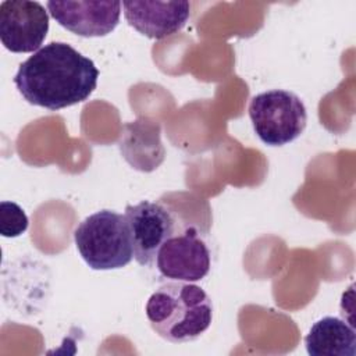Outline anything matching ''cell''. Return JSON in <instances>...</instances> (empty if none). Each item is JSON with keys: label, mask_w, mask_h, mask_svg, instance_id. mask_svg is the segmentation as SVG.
<instances>
[{"label": "cell", "mask_w": 356, "mask_h": 356, "mask_svg": "<svg viewBox=\"0 0 356 356\" xmlns=\"http://www.w3.org/2000/svg\"><path fill=\"white\" fill-rule=\"evenodd\" d=\"M305 345L312 356H355L356 332L346 321L327 316L312 325Z\"/></svg>", "instance_id": "cell-10"}, {"label": "cell", "mask_w": 356, "mask_h": 356, "mask_svg": "<svg viewBox=\"0 0 356 356\" xmlns=\"http://www.w3.org/2000/svg\"><path fill=\"white\" fill-rule=\"evenodd\" d=\"M153 331L172 343L197 339L213 320V305L203 288L184 281L165 282L146 302Z\"/></svg>", "instance_id": "cell-2"}, {"label": "cell", "mask_w": 356, "mask_h": 356, "mask_svg": "<svg viewBox=\"0 0 356 356\" xmlns=\"http://www.w3.org/2000/svg\"><path fill=\"white\" fill-rule=\"evenodd\" d=\"M28 224V217L21 206L8 200L0 203V234L4 238L19 236L26 231Z\"/></svg>", "instance_id": "cell-11"}, {"label": "cell", "mask_w": 356, "mask_h": 356, "mask_svg": "<svg viewBox=\"0 0 356 356\" xmlns=\"http://www.w3.org/2000/svg\"><path fill=\"white\" fill-rule=\"evenodd\" d=\"M74 241L81 257L93 270L122 268L134 257L127 218L114 210L88 216L75 228Z\"/></svg>", "instance_id": "cell-3"}, {"label": "cell", "mask_w": 356, "mask_h": 356, "mask_svg": "<svg viewBox=\"0 0 356 356\" xmlns=\"http://www.w3.org/2000/svg\"><path fill=\"white\" fill-rule=\"evenodd\" d=\"M249 117L259 139L268 146L286 145L302 135L307 111L302 99L284 89H271L252 97Z\"/></svg>", "instance_id": "cell-4"}, {"label": "cell", "mask_w": 356, "mask_h": 356, "mask_svg": "<svg viewBox=\"0 0 356 356\" xmlns=\"http://www.w3.org/2000/svg\"><path fill=\"white\" fill-rule=\"evenodd\" d=\"M49 32V13L39 1L6 0L0 4V40L13 53H35Z\"/></svg>", "instance_id": "cell-7"}, {"label": "cell", "mask_w": 356, "mask_h": 356, "mask_svg": "<svg viewBox=\"0 0 356 356\" xmlns=\"http://www.w3.org/2000/svg\"><path fill=\"white\" fill-rule=\"evenodd\" d=\"M120 1H47L50 15L67 31L83 36H106L115 29L121 15Z\"/></svg>", "instance_id": "cell-8"}, {"label": "cell", "mask_w": 356, "mask_h": 356, "mask_svg": "<svg viewBox=\"0 0 356 356\" xmlns=\"http://www.w3.org/2000/svg\"><path fill=\"white\" fill-rule=\"evenodd\" d=\"M97 78L89 57L68 43L50 42L19 65L13 81L28 103L56 111L86 100Z\"/></svg>", "instance_id": "cell-1"}, {"label": "cell", "mask_w": 356, "mask_h": 356, "mask_svg": "<svg viewBox=\"0 0 356 356\" xmlns=\"http://www.w3.org/2000/svg\"><path fill=\"white\" fill-rule=\"evenodd\" d=\"M124 15L139 33L164 39L181 31L189 15L188 1H124Z\"/></svg>", "instance_id": "cell-9"}, {"label": "cell", "mask_w": 356, "mask_h": 356, "mask_svg": "<svg viewBox=\"0 0 356 356\" xmlns=\"http://www.w3.org/2000/svg\"><path fill=\"white\" fill-rule=\"evenodd\" d=\"M211 264L209 246L195 225H182L159 249L156 267L172 281L196 282L203 280Z\"/></svg>", "instance_id": "cell-5"}, {"label": "cell", "mask_w": 356, "mask_h": 356, "mask_svg": "<svg viewBox=\"0 0 356 356\" xmlns=\"http://www.w3.org/2000/svg\"><path fill=\"white\" fill-rule=\"evenodd\" d=\"M134 257L140 266H152L161 245L172 236L181 225L177 216L161 202L142 200L125 207Z\"/></svg>", "instance_id": "cell-6"}]
</instances>
